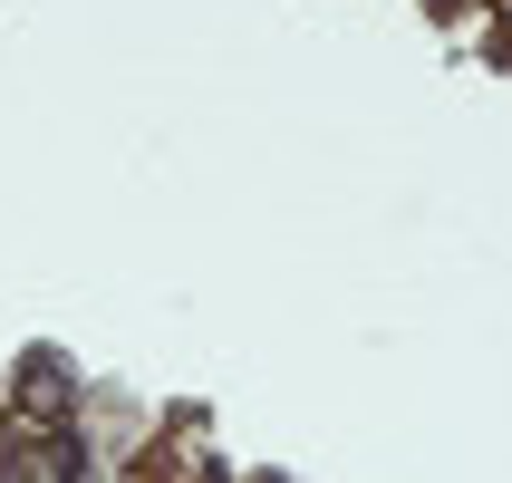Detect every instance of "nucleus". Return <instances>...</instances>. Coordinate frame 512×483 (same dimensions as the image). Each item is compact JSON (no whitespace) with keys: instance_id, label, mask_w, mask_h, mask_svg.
I'll list each match as a JSON object with an SVG mask.
<instances>
[{"instance_id":"obj_1","label":"nucleus","mask_w":512,"mask_h":483,"mask_svg":"<svg viewBox=\"0 0 512 483\" xmlns=\"http://www.w3.org/2000/svg\"><path fill=\"white\" fill-rule=\"evenodd\" d=\"M0 397L39 426V445H49V435H68V426L87 416V406H78V377H68V358H58V348H29L20 368H10V387H0Z\"/></svg>"}]
</instances>
